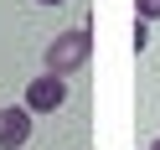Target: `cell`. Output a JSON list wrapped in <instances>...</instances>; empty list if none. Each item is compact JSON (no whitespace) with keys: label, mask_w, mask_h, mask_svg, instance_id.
I'll return each instance as SVG.
<instances>
[{"label":"cell","mask_w":160,"mask_h":150,"mask_svg":"<svg viewBox=\"0 0 160 150\" xmlns=\"http://www.w3.org/2000/svg\"><path fill=\"white\" fill-rule=\"evenodd\" d=\"M150 150H160V140H150Z\"/></svg>","instance_id":"8992f818"},{"label":"cell","mask_w":160,"mask_h":150,"mask_svg":"<svg viewBox=\"0 0 160 150\" xmlns=\"http://www.w3.org/2000/svg\"><path fill=\"white\" fill-rule=\"evenodd\" d=\"M21 145H31V109L11 104L0 109V150H21Z\"/></svg>","instance_id":"3957f363"},{"label":"cell","mask_w":160,"mask_h":150,"mask_svg":"<svg viewBox=\"0 0 160 150\" xmlns=\"http://www.w3.org/2000/svg\"><path fill=\"white\" fill-rule=\"evenodd\" d=\"M36 5H62V0H36Z\"/></svg>","instance_id":"5b68a950"},{"label":"cell","mask_w":160,"mask_h":150,"mask_svg":"<svg viewBox=\"0 0 160 150\" xmlns=\"http://www.w3.org/2000/svg\"><path fill=\"white\" fill-rule=\"evenodd\" d=\"M62 104H67V78L42 73V78L26 83V109H31V114H52V109H62Z\"/></svg>","instance_id":"7a4b0ae2"},{"label":"cell","mask_w":160,"mask_h":150,"mask_svg":"<svg viewBox=\"0 0 160 150\" xmlns=\"http://www.w3.org/2000/svg\"><path fill=\"white\" fill-rule=\"evenodd\" d=\"M88 57H93V31H88V26H72V31H62V36L47 42V73L72 78Z\"/></svg>","instance_id":"6da1fadb"},{"label":"cell","mask_w":160,"mask_h":150,"mask_svg":"<svg viewBox=\"0 0 160 150\" xmlns=\"http://www.w3.org/2000/svg\"><path fill=\"white\" fill-rule=\"evenodd\" d=\"M134 16H139V21H155V16H160V0H134Z\"/></svg>","instance_id":"277c9868"}]
</instances>
